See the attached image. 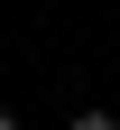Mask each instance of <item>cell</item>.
<instances>
[{"label": "cell", "mask_w": 120, "mask_h": 130, "mask_svg": "<svg viewBox=\"0 0 120 130\" xmlns=\"http://www.w3.org/2000/svg\"><path fill=\"white\" fill-rule=\"evenodd\" d=\"M65 130H120V121H111V111H74Z\"/></svg>", "instance_id": "6da1fadb"}, {"label": "cell", "mask_w": 120, "mask_h": 130, "mask_svg": "<svg viewBox=\"0 0 120 130\" xmlns=\"http://www.w3.org/2000/svg\"><path fill=\"white\" fill-rule=\"evenodd\" d=\"M0 130H19V121H9V111H0Z\"/></svg>", "instance_id": "7a4b0ae2"}]
</instances>
